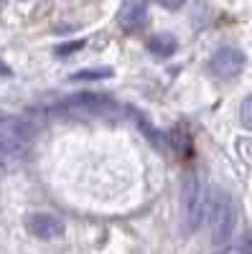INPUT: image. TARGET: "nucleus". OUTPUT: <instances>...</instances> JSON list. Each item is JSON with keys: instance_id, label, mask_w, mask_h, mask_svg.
Segmentation results:
<instances>
[{"instance_id": "nucleus-9", "label": "nucleus", "mask_w": 252, "mask_h": 254, "mask_svg": "<svg viewBox=\"0 0 252 254\" xmlns=\"http://www.w3.org/2000/svg\"><path fill=\"white\" fill-rule=\"evenodd\" d=\"M115 71L110 66H99V69H82L72 76V81H97V79H110Z\"/></svg>"}, {"instance_id": "nucleus-4", "label": "nucleus", "mask_w": 252, "mask_h": 254, "mask_svg": "<svg viewBox=\"0 0 252 254\" xmlns=\"http://www.w3.org/2000/svg\"><path fill=\"white\" fill-rule=\"evenodd\" d=\"M181 206H183V224L186 231H196L206 219V190L196 173H186L181 188Z\"/></svg>"}, {"instance_id": "nucleus-5", "label": "nucleus", "mask_w": 252, "mask_h": 254, "mask_svg": "<svg viewBox=\"0 0 252 254\" xmlns=\"http://www.w3.org/2000/svg\"><path fill=\"white\" fill-rule=\"evenodd\" d=\"M28 231L36 239L51 242V239H61V237H64L67 224L61 221L59 216H54V214H33L28 219Z\"/></svg>"}, {"instance_id": "nucleus-12", "label": "nucleus", "mask_w": 252, "mask_h": 254, "mask_svg": "<svg viewBox=\"0 0 252 254\" xmlns=\"http://www.w3.org/2000/svg\"><path fill=\"white\" fill-rule=\"evenodd\" d=\"M229 252H235V254H252V237L245 234L235 247H229Z\"/></svg>"}, {"instance_id": "nucleus-15", "label": "nucleus", "mask_w": 252, "mask_h": 254, "mask_svg": "<svg viewBox=\"0 0 252 254\" xmlns=\"http://www.w3.org/2000/svg\"><path fill=\"white\" fill-rule=\"evenodd\" d=\"M0 74H3V76H5V74H10V71H8V66H5L3 61H0Z\"/></svg>"}, {"instance_id": "nucleus-6", "label": "nucleus", "mask_w": 252, "mask_h": 254, "mask_svg": "<svg viewBox=\"0 0 252 254\" xmlns=\"http://www.w3.org/2000/svg\"><path fill=\"white\" fill-rule=\"evenodd\" d=\"M245 66V54L240 49H232V46H227V49H219L214 56H212V71L222 79H229V76H235L240 74Z\"/></svg>"}, {"instance_id": "nucleus-3", "label": "nucleus", "mask_w": 252, "mask_h": 254, "mask_svg": "<svg viewBox=\"0 0 252 254\" xmlns=\"http://www.w3.org/2000/svg\"><path fill=\"white\" fill-rule=\"evenodd\" d=\"M36 137V125L26 117L3 115L0 117V160L18 158Z\"/></svg>"}, {"instance_id": "nucleus-13", "label": "nucleus", "mask_w": 252, "mask_h": 254, "mask_svg": "<svg viewBox=\"0 0 252 254\" xmlns=\"http://www.w3.org/2000/svg\"><path fill=\"white\" fill-rule=\"evenodd\" d=\"M82 46H84V41H72V44L59 46V49H56V54H59V56H67V54H72V51H79Z\"/></svg>"}, {"instance_id": "nucleus-14", "label": "nucleus", "mask_w": 252, "mask_h": 254, "mask_svg": "<svg viewBox=\"0 0 252 254\" xmlns=\"http://www.w3.org/2000/svg\"><path fill=\"white\" fill-rule=\"evenodd\" d=\"M156 3L163 5V8H168V10H176V8L183 5V0H156Z\"/></svg>"}, {"instance_id": "nucleus-8", "label": "nucleus", "mask_w": 252, "mask_h": 254, "mask_svg": "<svg viewBox=\"0 0 252 254\" xmlns=\"http://www.w3.org/2000/svg\"><path fill=\"white\" fill-rule=\"evenodd\" d=\"M148 49L156 54V56H171L176 51V38L171 33H158L148 41Z\"/></svg>"}, {"instance_id": "nucleus-2", "label": "nucleus", "mask_w": 252, "mask_h": 254, "mask_svg": "<svg viewBox=\"0 0 252 254\" xmlns=\"http://www.w3.org/2000/svg\"><path fill=\"white\" fill-rule=\"evenodd\" d=\"M117 110V102L104 92H79L67 99L56 102L51 107V115L59 117H102Z\"/></svg>"}, {"instance_id": "nucleus-10", "label": "nucleus", "mask_w": 252, "mask_h": 254, "mask_svg": "<svg viewBox=\"0 0 252 254\" xmlns=\"http://www.w3.org/2000/svg\"><path fill=\"white\" fill-rule=\"evenodd\" d=\"M138 125L143 127V132H145V137H148L156 147H161V150H166V140H163V132H158V130H153V127L148 125V120L145 117H140L138 115Z\"/></svg>"}, {"instance_id": "nucleus-7", "label": "nucleus", "mask_w": 252, "mask_h": 254, "mask_svg": "<svg viewBox=\"0 0 252 254\" xmlns=\"http://www.w3.org/2000/svg\"><path fill=\"white\" fill-rule=\"evenodd\" d=\"M117 20H120L122 31H128V33H138V31H143L145 26H148V20H151L148 5H145L143 0H130V3L120 10Z\"/></svg>"}, {"instance_id": "nucleus-11", "label": "nucleus", "mask_w": 252, "mask_h": 254, "mask_svg": "<svg viewBox=\"0 0 252 254\" xmlns=\"http://www.w3.org/2000/svg\"><path fill=\"white\" fill-rule=\"evenodd\" d=\"M240 122L247 130H252V97H245L240 104Z\"/></svg>"}, {"instance_id": "nucleus-1", "label": "nucleus", "mask_w": 252, "mask_h": 254, "mask_svg": "<svg viewBox=\"0 0 252 254\" xmlns=\"http://www.w3.org/2000/svg\"><path fill=\"white\" fill-rule=\"evenodd\" d=\"M206 221H209V231H212L214 244H224L235 234L237 206H235V198L224 188H212V201L206 203Z\"/></svg>"}]
</instances>
